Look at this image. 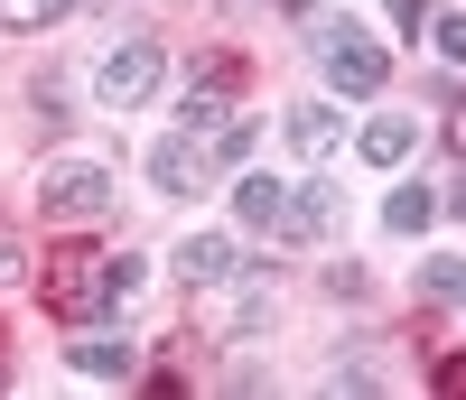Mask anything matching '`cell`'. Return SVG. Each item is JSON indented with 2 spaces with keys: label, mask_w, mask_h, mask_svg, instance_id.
I'll return each mask as SVG.
<instances>
[{
  "label": "cell",
  "mask_w": 466,
  "mask_h": 400,
  "mask_svg": "<svg viewBox=\"0 0 466 400\" xmlns=\"http://www.w3.org/2000/svg\"><path fill=\"white\" fill-rule=\"evenodd\" d=\"M37 215H47V224H103L112 215V168H94V158L47 168V177H37Z\"/></svg>",
  "instance_id": "1"
},
{
  "label": "cell",
  "mask_w": 466,
  "mask_h": 400,
  "mask_svg": "<svg viewBox=\"0 0 466 400\" xmlns=\"http://www.w3.org/2000/svg\"><path fill=\"white\" fill-rule=\"evenodd\" d=\"M159 85H168V56L149 47V37H131V47H112V56L94 65V103H103V112H140Z\"/></svg>",
  "instance_id": "2"
},
{
  "label": "cell",
  "mask_w": 466,
  "mask_h": 400,
  "mask_svg": "<svg viewBox=\"0 0 466 400\" xmlns=\"http://www.w3.org/2000/svg\"><path fill=\"white\" fill-rule=\"evenodd\" d=\"M37 298H47L56 316H75V326H85V316L112 307V261H94V252H56L47 279H37Z\"/></svg>",
  "instance_id": "3"
},
{
  "label": "cell",
  "mask_w": 466,
  "mask_h": 400,
  "mask_svg": "<svg viewBox=\"0 0 466 400\" xmlns=\"http://www.w3.org/2000/svg\"><path fill=\"white\" fill-rule=\"evenodd\" d=\"M318 56H327V85H336V94H382V75H392L382 47H373L364 28H345V19L318 28Z\"/></svg>",
  "instance_id": "4"
},
{
  "label": "cell",
  "mask_w": 466,
  "mask_h": 400,
  "mask_svg": "<svg viewBox=\"0 0 466 400\" xmlns=\"http://www.w3.org/2000/svg\"><path fill=\"white\" fill-rule=\"evenodd\" d=\"M215 177V158H206V140H187V131H168L159 149H149V186L159 195H197Z\"/></svg>",
  "instance_id": "5"
},
{
  "label": "cell",
  "mask_w": 466,
  "mask_h": 400,
  "mask_svg": "<svg viewBox=\"0 0 466 400\" xmlns=\"http://www.w3.org/2000/svg\"><path fill=\"white\" fill-rule=\"evenodd\" d=\"M66 354H75V373H85V382H131V373H140V345L112 335V326H85Z\"/></svg>",
  "instance_id": "6"
},
{
  "label": "cell",
  "mask_w": 466,
  "mask_h": 400,
  "mask_svg": "<svg viewBox=\"0 0 466 400\" xmlns=\"http://www.w3.org/2000/svg\"><path fill=\"white\" fill-rule=\"evenodd\" d=\"M233 215H243V233H280V224H289V186L243 168V186H233Z\"/></svg>",
  "instance_id": "7"
},
{
  "label": "cell",
  "mask_w": 466,
  "mask_h": 400,
  "mask_svg": "<svg viewBox=\"0 0 466 400\" xmlns=\"http://www.w3.org/2000/svg\"><path fill=\"white\" fill-rule=\"evenodd\" d=\"M177 279H187V289L233 279V243H224V233H187V243H177Z\"/></svg>",
  "instance_id": "8"
},
{
  "label": "cell",
  "mask_w": 466,
  "mask_h": 400,
  "mask_svg": "<svg viewBox=\"0 0 466 400\" xmlns=\"http://www.w3.org/2000/svg\"><path fill=\"white\" fill-rule=\"evenodd\" d=\"M382 224H392V233H430L439 224V186H392V195H382Z\"/></svg>",
  "instance_id": "9"
},
{
  "label": "cell",
  "mask_w": 466,
  "mask_h": 400,
  "mask_svg": "<svg viewBox=\"0 0 466 400\" xmlns=\"http://www.w3.org/2000/svg\"><path fill=\"white\" fill-rule=\"evenodd\" d=\"M289 140H299L308 158H327V149L345 140V122H336V103H299V112H289Z\"/></svg>",
  "instance_id": "10"
},
{
  "label": "cell",
  "mask_w": 466,
  "mask_h": 400,
  "mask_svg": "<svg viewBox=\"0 0 466 400\" xmlns=\"http://www.w3.org/2000/svg\"><path fill=\"white\" fill-rule=\"evenodd\" d=\"M327 224H336V186L327 177L318 186H289V224L280 233H327Z\"/></svg>",
  "instance_id": "11"
},
{
  "label": "cell",
  "mask_w": 466,
  "mask_h": 400,
  "mask_svg": "<svg viewBox=\"0 0 466 400\" xmlns=\"http://www.w3.org/2000/svg\"><path fill=\"white\" fill-rule=\"evenodd\" d=\"M410 149H420V122H364V158L373 168H401Z\"/></svg>",
  "instance_id": "12"
},
{
  "label": "cell",
  "mask_w": 466,
  "mask_h": 400,
  "mask_svg": "<svg viewBox=\"0 0 466 400\" xmlns=\"http://www.w3.org/2000/svg\"><path fill=\"white\" fill-rule=\"evenodd\" d=\"M66 10H75V0H0V28H47Z\"/></svg>",
  "instance_id": "13"
},
{
  "label": "cell",
  "mask_w": 466,
  "mask_h": 400,
  "mask_svg": "<svg viewBox=\"0 0 466 400\" xmlns=\"http://www.w3.org/2000/svg\"><path fill=\"white\" fill-rule=\"evenodd\" d=\"M420 289H430V298H466V261H430V270H420Z\"/></svg>",
  "instance_id": "14"
},
{
  "label": "cell",
  "mask_w": 466,
  "mask_h": 400,
  "mask_svg": "<svg viewBox=\"0 0 466 400\" xmlns=\"http://www.w3.org/2000/svg\"><path fill=\"white\" fill-rule=\"evenodd\" d=\"M439 56H448V65H466V19H439Z\"/></svg>",
  "instance_id": "15"
},
{
  "label": "cell",
  "mask_w": 466,
  "mask_h": 400,
  "mask_svg": "<svg viewBox=\"0 0 466 400\" xmlns=\"http://www.w3.org/2000/svg\"><path fill=\"white\" fill-rule=\"evenodd\" d=\"M392 28H401V37H420V28H430V10H420V0H392Z\"/></svg>",
  "instance_id": "16"
},
{
  "label": "cell",
  "mask_w": 466,
  "mask_h": 400,
  "mask_svg": "<svg viewBox=\"0 0 466 400\" xmlns=\"http://www.w3.org/2000/svg\"><path fill=\"white\" fill-rule=\"evenodd\" d=\"M439 391H457V400H466V354H448V364H439Z\"/></svg>",
  "instance_id": "17"
},
{
  "label": "cell",
  "mask_w": 466,
  "mask_h": 400,
  "mask_svg": "<svg viewBox=\"0 0 466 400\" xmlns=\"http://www.w3.org/2000/svg\"><path fill=\"white\" fill-rule=\"evenodd\" d=\"M448 140H457V149H466V103H457V112H448Z\"/></svg>",
  "instance_id": "18"
},
{
  "label": "cell",
  "mask_w": 466,
  "mask_h": 400,
  "mask_svg": "<svg viewBox=\"0 0 466 400\" xmlns=\"http://www.w3.org/2000/svg\"><path fill=\"white\" fill-rule=\"evenodd\" d=\"M10 270H19V252H10V243H0V279H10Z\"/></svg>",
  "instance_id": "19"
},
{
  "label": "cell",
  "mask_w": 466,
  "mask_h": 400,
  "mask_svg": "<svg viewBox=\"0 0 466 400\" xmlns=\"http://www.w3.org/2000/svg\"><path fill=\"white\" fill-rule=\"evenodd\" d=\"M457 215H466V195H457Z\"/></svg>",
  "instance_id": "20"
}]
</instances>
